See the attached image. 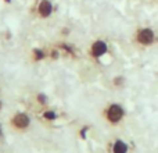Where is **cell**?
Here are the masks:
<instances>
[{
	"mask_svg": "<svg viewBox=\"0 0 158 153\" xmlns=\"http://www.w3.org/2000/svg\"><path fill=\"white\" fill-rule=\"evenodd\" d=\"M101 118L110 127H118L123 123L126 117V110L119 102H110L101 110Z\"/></svg>",
	"mask_w": 158,
	"mask_h": 153,
	"instance_id": "1",
	"label": "cell"
},
{
	"mask_svg": "<svg viewBox=\"0 0 158 153\" xmlns=\"http://www.w3.org/2000/svg\"><path fill=\"white\" fill-rule=\"evenodd\" d=\"M132 43L139 49H148L158 43V33L153 27H137L132 33Z\"/></svg>",
	"mask_w": 158,
	"mask_h": 153,
	"instance_id": "2",
	"label": "cell"
},
{
	"mask_svg": "<svg viewBox=\"0 0 158 153\" xmlns=\"http://www.w3.org/2000/svg\"><path fill=\"white\" fill-rule=\"evenodd\" d=\"M32 124V118H31L29 113L27 111H15L10 118H8V127L11 131L22 134L27 132L31 128Z\"/></svg>",
	"mask_w": 158,
	"mask_h": 153,
	"instance_id": "3",
	"label": "cell"
},
{
	"mask_svg": "<svg viewBox=\"0 0 158 153\" xmlns=\"http://www.w3.org/2000/svg\"><path fill=\"white\" fill-rule=\"evenodd\" d=\"M54 13V4L52 0H38L33 6V15L38 20H49Z\"/></svg>",
	"mask_w": 158,
	"mask_h": 153,
	"instance_id": "4",
	"label": "cell"
},
{
	"mask_svg": "<svg viewBox=\"0 0 158 153\" xmlns=\"http://www.w3.org/2000/svg\"><path fill=\"white\" fill-rule=\"evenodd\" d=\"M107 52H108V45H107V42L104 41V39H94V41L92 42V45L89 46L87 55H89V57H92L93 60H98V59L103 57Z\"/></svg>",
	"mask_w": 158,
	"mask_h": 153,
	"instance_id": "5",
	"label": "cell"
},
{
	"mask_svg": "<svg viewBox=\"0 0 158 153\" xmlns=\"http://www.w3.org/2000/svg\"><path fill=\"white\" fill-rule=\"evenodd\" d=\"M131 148H129L128 142H125L121 138L111 141L108 145V153H129Z\"/></svg>",
	"mask_w": 158,
	"mask_h": 153,
	"instance_id": "6",
	"label": "cell"
},
{
	"mask_svg": "<svg viewBox=\"0 0 158 153\" xmlns=\"http://www.w3.org/2000/svg\"><path fill=\"white\" fill-rule=\"evenodd\" d=\"M57 117H58L57 113L50 109H44L43 113H42V118H43L44 121H54V120H57Z\"/></svg>",
	"mask_w": 158,
	"mask_h": 153,
	"instance_id": "7",
	"label": "cell"
},
{
	"mask_svg": "<svg viewBox=\"0 0 158 153\" xmlns=\"http://www.w3.org/2000/svg\"><path fill=\"white\" fill-rule=\"evenodd\" d=\"M36 100H38V103L40 104L42 107H46V104H47V96L44 95V93H39V95H36Z\"/></svg>",
	"mask_w": 158,
	"mask_h": 153,
	"instance_id": "8",
	"label": "cell"
},
{
	"mask_svg": "<svg viewBox=\"0 0 158 153\" xmlns=\"http://www.w3.org/2000/svg\"><path fill=\"white\" fill-rule=\"evenodd\" d=\"M112 85L117 88H121L125 85V78L123 76H115L114 79H112Z\"/></svg>",
	"mask_w": 158,
	"mask_h": 153,
	"instance_id": "9",
	"label": "cell"
},
{
	"mask_svg": "<svg viewBox=\"0 0 158 153\" xmlns=\"http://www.w3.org/2000/svg\"><path fill=\"white\" fill-rule=\"evenodd\" d=\"M2 138H3V125L0 124V141H2Z\"/></svg>",
	"mask_w": 158,
	"mask_h": 153,
	"instance_id": "10",
	"label": "cell"
},
{
	"mask_svg": "<svg viewBox=\"0 0 158 153\" xmlns=\"http://www.w3.org/2000/svg\"><path fill=\"white\" fill-rule=\"evenodd\" d=\"M0 109H2V100H0Z\"/></svg>",
	"mask_w": 158,
	"mask_h": 153,
	"instance_id": "11",
	"label": "cell"
}]
</instances>
